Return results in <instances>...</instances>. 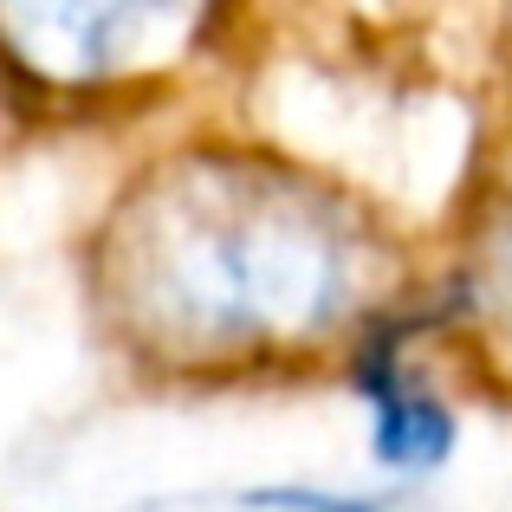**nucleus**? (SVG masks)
Segmentation results:
<instances>
[{
  "mask_svg": "<svg viewBox=\"0 0 512 512\" xmlns=\"http://www.w3.org/2000/svg\"><path fill=\"white\" fill-rule=\"evenodd\" d=\"M396 240L344 188L266 156H182L104 227V299L150 357L273 363L383 325Z\"/></svg>",
  "mask_w": 512,
  "mask_h": 512,
  "instance_id": "f257e3e1",
  "label": "nucleus"
},
{
  "mask_svg": "<svg viewBox=\"0 0 512 512\" xmlns=\"http://www.w3.org/2000/svg\"><path fill=\"white\" fill-rule=\"evenodd\" d=\"M214 0H0V65L46 98H104L201 46Z\"/></svg>",
  "mask_w": 512,
  "mask_h": 512,
  "instance_id": "f03ea898",
  "label": "nucleus"
},
{
  "mask_svg": "<svg viewBox=\"0 0 512 512\" xmlns=\"http://www.w3.org/2000/svg\"><path fill=\"white\" fill-rule=\"evenodd\" d=\"M422 318L389 312L357 344V389L370 402V448L389 474H435L454 454V409L435 389V376L415 363Z\"/></svg>",
  "mask_w": 512,
  "mask_h": 512,
  "instance_id": "7ed1b4c3",
  "label": "nucleus"
},
{
  "mask_svg": "<svg viewBox=\"0 0 512 512\" xmlns=\"http://www.w3.org/2000/svg\"><path fill=\"white\" fill-rule=\"evenodd\" d=\"M441 325L461 331L493 370H512V150L474 188L441 292Z\"/></svg>",
  "mask_w": 512,
  "mask_h": 512,
  "instance_id": "20e7f679",
  "label": "nucleus"
},
{
  "mask_svg": "<svg viewBox=\"0 0 512 512\" xmlns=\"http://www.w3.org/2000/svg\"><path fill=\"white\" fill-rule=\"evenodd\" d=\"M260 506H286V512H376L363 500H331V493H260Z\"/></svg>",
  "mask_w": 512,
  "mask_h": 512,
  "instance_id": "39448f33",
  "label": "nucleus"
}]
</instances>
